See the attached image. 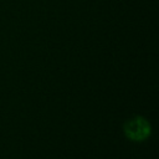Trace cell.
Wrapping results in <instances>:
<instances>
[{
  "mask_svg": "<svg viewBox=\"0 0 159 159\" xmlns=\"http://www.w3.org/2000/svg\"><path fill=\"white\" fill-rule=\"evenodd\" d=\"M124 133L132 140H144L150 134V124L145 118L137 116L125 122Z\"/></svg>",
  "mask_w": 159,
  "mask_h": 159,
  "instance_id": "6da1fadb",
  "label": "cell"
}]
</instances>
